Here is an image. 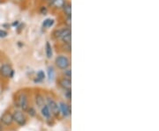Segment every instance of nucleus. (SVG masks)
Segmentation results:
<instances>
[{
  "mask_svg": "<svg viewBox=\"0 0 159 131\" xmlns=\"http://www.w3.org/2000/svg\"><path fill=\"white\" fill-rule=\"evenodd\" d=\"M26 112H28L30 116H34V115H35V110H34V108H32V107H29V108L27 109Z\"/></svg>",
  "mask_w": 159,
  "mask_h": 131,
  "instance_id": "obj_20",
  "label": "nucleus"
},
{
  "mask_svg": "<svg viewBox=\"0 0 159 131\" xmlns=\"http://www.w3.org/2000/svg\"><path fill=\"white\" fill-rule=\"evenodd\" d=\"M71 39H72V36H71V28L67 27L66 30V32L62 35V37L60 38V40H62L64 43H71Z\"/></svg>",
  "mask_w": 159,
  "mask_h": 131,
  "instance_id": "obj_9",
  "label": "nucleus"
},
{
  "mask_svg": "<svg viewBox=\"0 0 159 131\" xmlns=\"http://www.w3.org/2000/svg\"><path fill=\"white\" fill-rule=\"evenodd\" d=\"M48 77H49L50 80H53L55 78V71H54V69L52 67L48 68Z\"/></svg>",
  "mask_w": 159,
  "mask_h": 131,
  "instance_id": "obj_18",
  "label": "nucleus"
},
{
  "mask_svg": "<svg viewBox=\"0 0 159 131\" xmlns=\"http://www.w3.org/2000/svg\"><path fill=\"white\" fill-rule=\"evenodd\" d=\"M17 105L19 108H20L22 111H27V109L29 108V99L28 96L26 93H21L18 96L17 99Z\"/></svg>",
  "mask_w": 159,
  "mask_h": 131,
  "instance_id": "obj_3",
  "label": "nucleus"
},
{
  "mask_svg": "<svg viewBox=\"0 0 159 131\" xmlns=\"http://www.w3.org/2000/svg\"><path fill=\"white\" fill-rule=\"evenodd\" d=\"M62 8L64 13H65V15L66 17H72V6H71V3L66 2Z\"/></svg>",
  "mask_w": 159,
  "mask_h": 131,
  "instance_id": "obj_10",
  "label": "nucleus"
},
{
  "mask_svg": "<svg viewBox=\"0 0 159 131\" xmlns=\"http://www.w3.org/2000/svg\"><path fill=\"white\" fill-rule=\"evenodd\" d=\"M45 53H46V57L47 58L51 59L52 57V55H53V52H52V47L50 44V42H47L45 45Z\"/></svg>",
  "mask_w": 159,
  "mask_h": 131,
  "instance_id": "obj_15",
  "label": "nucleus"
},
{
  "mask_svg": "<svg viewBox=\"0 0 159 131\" xmlns=\"http://www.w3.org/2000/svg\"><path fill=\"white\" fill-rule=\"evenodd\" d=\"M14 74V70H12L11 66L8 63H4L0 66V75L4 78H12Z\"/></svg>",
  "mask_w": 159,
  "mask_h": 131,
  "instance_id": "obj_2",
  "label": "nucleus"
},
{
  "mask_svg": "<svg viewBox=\"0 0 159 131\" xmlns=\"http://www.w3.org/2000/svg\"><path fill=\"white\" fill-rule=\"evenodd\" d=\"M0 131H2V125L0 124Z\"/></svg>",
  "mask_w": 159,
  "mask_h": 131,
  "instance_id": "obj_25",
  "label": "nucleus"
},
{
  "mask_svg": "<svg viewBox=\"0 0 159 131\" xmlns=\"http://www.w3.org/2000/svg\"><path fill=\"white\" fill-rule=\"evenodd\" d=\"M67 27H65V28H59V29H56L53 33H52V35L54 38L56 39H60L62 37V35L64 34V33L66 32Z\"/></svg>",
  "mask_w": 159,
  "mask_h": 131,
  "instance_id": "obj_11",
  "label": "nucleus"
},
{
  "mask_svg": "<svg viewBox=\"0 0 159 131\" xmlns=\"http://www.w3.org/2000/svg\"><path fill=\"white\" fill-rule=\"evenodd\" d=\"M64 49L65 51L71 52V43H64Z\"/></svg>",
  "mask_w": 159,
  "mask_h": 131,
  "instance_id": "obj_22",
  "label": "nucleus"
},
{
  "mask_svg": "<svg viewBox=\"0 0 159 131\" xmlns=\"http://www.w3.org/2000/svg\"><path fill=\"white\" fill-rule=\"evenodd\" d=\"M47 106L49 107L50 111H51V114H52L55 117H57L59 114H60V110H59V107L57 104V102L52 99L51 98H48L47 99Z\"/></svg>",
  "mask_w": 159,
  "mask_h": 131,
  "instance_id": "obj_4",
  "label": "nucleus"
},
{
  "mask_svg": "<svg viewBox=\"0 0 159 131\" xmlns=\"http://www.w3.org/2000/svg\"><path fill=\"white\" fill-rule=\"evenodd\" d=\"M66 1V0H51L50 2V5L56 8H62Z\"/></svg>",
  "mask_w": 159,
  "mask_h": 131,
  "instance_id": "obj_13",
  "label": "nucleus"
},
{
  "mask_svg": "<svg viewBox=\"0 0 159 131\" xmlns=\"http://www.w3.org/2000/svg\"><path fill=\"white\" fill-rule=\"evenodd\" d=\"M12 117L13 121H16V123L20 126L25 125L27 122V118L21 111H14V113L12 114Z\"/></svg>",
  "mask_w": 159,
  "mask_h": 131,
  "instance_id": "obj_5",
  "label": "nucleus"
},
{
  "mask_svg": "<svg viewBox=\"0 0 159 131\" xmlns=\"http://www.w3.org/2000/svg\"><path fill=\"white\" fill-rule=\"evenodd\" d=\"M46 1H49V0H46Z\"/></svg>",
  "mask_w": 159,
  "mask_h": 131,
  "instance_id": "obj_26",
  "label": "nucleus"
},
{
  "mask_svg": "<svg viewBox=\"0 0 159 131\" xmlns=\"http://www.w3.org/2000/svg\"><path fill=\"white\" fill-rule=\"evenodd\" d=\"M53 24H54V20L53 19H45L43 23V27H45V28H49V27H51V26H53Z\"/></svg>",
  "mask_w": 159,
  "mask_h": 131,
  "instance_id": "obj_16",
  "label": "nucleus"
},
{
  "mask_svg": "<svg viewBox=\"0 0 159 131\" xmlns=\"http://www.w3.org/2000/svg\"><path fill=\"white\" fill-rule=\"evenodd\" d=\"M0 121L5 124L6 126L11 125V123L13 122V117H12V114L9 112H6L5 114H3L0 118Z\"/></svg>",
  "mask_w": 159,
  "mask_h": 131,
  "instance_id": "obj_6",
  "label": "nucleus"
},
{
  "mask_svg": "<svg viewBox=\"0 0 159 131\" xmlns=\"http://www.w3.org/2000/svg\"><path fill=\"white\" fill-rule=\"evenodd\" d=\"M55 63L57 67L60 70H66L70 66V60L66 56H58L55 59Z\"/></svg>",
  "mask_w": 159,
  "mask_h": 131,
  "instance_id": "obj_1",
  "label": "nucleus"
},
{
  "mask_svg": "<svg viewBox=\"0 0 159 131\" xmlns=\"http://www.w3.org/2000/svg\"><path fill=\"white\" fill-rule=\"evenodd\" d=\"M72 17H66V19H65V24L66 26H67V27H70L71 28V25H72Z\"/></svg>",
  "mask_w": 159,
  "mask_h": 131,
  "instance_id": "obj_21",
  "label": "nucleus"
},
{
  "mask_svg": "<svg viewBox=\"0 0 159 131\" xmlns=\"http://www.w3.org/2000/svg\"><path fill=\"white\" fill-rule=\"evenodd\" d=\"M44 78H45L44 72L43 70H39L37 72V79L34 80V82H41V81H43V80L44 79Z\"/></svg>",
  "mask_w": 159,
  "mask_h": 131,
  "instance_id": "obj_17",
  "label": "nucleus"
},
{
  "mask_svg": "<svg viewBox=\"0 0 159 131\" xmlns=\"http://www.w3.org/2000/svg\"><path fill=\"white\" fill-rule=\"evenodd\" d=\"M41 112H42L43 116L47 118V119H49L51 117V111H50V108H49V107L47 105H45V104L42 107Z\"/></svg>",
  "mask_w": 159,
  "mask_h": 131,
  "instance_id": "obj_12",
  "label": "nucleus"
},
{
  "mask_svg": "<svg viewBox=\"0 0 159 131\" xmlns=\"http://www.w3.org/2000/svg\"><path fill=\"white\" fill-rule=\"evenodd\" d=\"M59 110L60 112L62 113V114L65 117H67L68 115L71 114V108L67 104H66L65 102H60L59 103Z\"/></svg>",
  "mask_w": 159,
  "mask_h": 131,
  "instance_id": "obj_8",
  "label": "nucleus"
},
{
  "mask_svg": "<svg viewBox=\"0 0 159 131\" xmlns=\"http://www.w3.org/2000/svg\"><path fill=\"white\" fill-rule=\"evenodd\" d=\"M58 84H59V86H61L65 91H67V90H71L72 89V81H71V78H63L61 79L58 80Z\"/></svg>",
  "mask_w": 159,
  "mask_h": 131,
  "instance_id": "obj_7",
  "label": "nucleus"
},
{
  "mask_svg": "<svg viewBox=\"0 0 159 131\" xmlns=\"http://www.w3.org/2000/svg\"><path fill=\"white\" fill-rule=\"evenodd\" d=\"M64 74L66 76V78H71V76H72V71H71V70L70 69H66V70H64Z\"/></svg>",
  "mask_w": 159,
  "mask_h": 131,
  "instance_id": "obj_19",
  "label": "nucleus"
},
{
  "mask_svg": "<svg viewBox=\"0 0 159 131\" xmlns=\"http://www.w3.org/2000/svg\"><path fill=\"white\" fill-rule=\"evenodd\" d=\"M65 95H66V97L68 99H71V90H67V91H66Z\"/></svg>",
  "mask_w": 159,
  "mask_h": 131,
  "instance_id": "obj_24",
  "label": "nucleus"
},
{
  "mask_svg": "<svg viewBox=\"0 0 159 131\" xmlns=\"http://www.w3.org/2000/svg\"><path fill=\"white\" fill-rule=\"evenodd\" d=\"M35 103H36V105H37L39 108H42V107L45 104L44 98L43 97L41 94H37V95L35 96Z\"/></svg>",
  "mask_w": 159,
  "mask_h": 131,
  "instance_id": "obj_14",
  "label": "nucleus"
},
{
  "mask_svg": "<svg viewBox=\"0 0 159 131\" xmlns=\"http://www.w3.org/2000/svg\"><path fill=\"white\" fill-rule=\"evenodd\" d=\"M7 34H8V33L6 31L3 30V29H0V38H5L7 36Z\"/></svg>",
  "mask_w": 159,
  "mask_h": 131,
  "instance_id": "obj_23",
  "label": "nucleus"
}]
</instances>
